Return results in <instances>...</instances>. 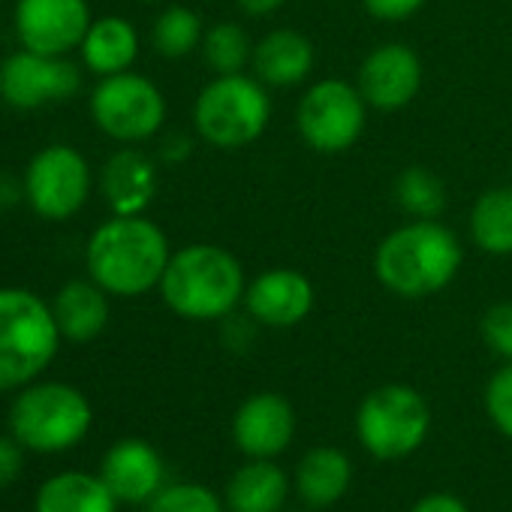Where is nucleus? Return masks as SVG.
<instances>
[{"instance_id": "nucleus-1", "label": "nucleus", "mask_w": 512, "mask_h": 512, "mask_svg": "<svg viewBox=\"0 0 512 512\" xmlns=\"http://www.w3.org/2000/svg\"><path fill=\"white\" fill-rule=\"evenodd\" d=\"M169 238L145 214H112L85 247L88 278L109 296L136 299L160 287L169 266Z\"/></svg>"}, {"instance_id": "nucleus-2", "label": "nucleus", "mask_w": 512, "mask_h": 512, "mask_svg": "<svg viewBox=\"0 0 512 512\" xmlns=\"http://www.w3.org/2000/svg\"><path fill=\"white\" fill-rule=\"evenodd\" d=\"M461 263L458 235L437 220H410L392 229L374 253L377 281L401 299H428L446 290Z\"/></svg>"}, {"instance_id": "nucleus-3", "label": "nucleus", "mask_w": 512, "mask_h": 512, "mask_svg": "<svg viewBox=\"0 0 512 512\" xmlns=\"http://www.w3.org/2000/svg\"><path fill=\"white\" fill-rule=\"evenodd\" d=\"M166 308L193 323H214L235 314L244 302V269L217 244H187L169 256L160 281Z\"/></svg>"}, {"instance_id": "nucleus-4", "label": "nucleus", "mask_w": 512, "mask_h": 512, "mask_svg": "<svg viewBox=\"0 0 512 512\" xmlns=\"http://www.w3.org/2000/svg\"><path fill=\"white\" fill-rule=\"evenodd\" d=\"M61 341L49 302L25 287H0V392L40 380Z\"/></svg>"}, {"instance_id": "nucleus-5", "label": "nucleus", "mask_w": 512, "mask_h": 512, "mask_svg": "<svg viewBox=\"0 0 512 512\" xmlns=\"http://www.w3.org/2000/svg\"><path fill=\"white\" fill-rule=\"evenodd\" d=\"M94 410L85 392L58 380H34L10 407L13 437L40 455H58L88 437Z\"/></svg>"}, {"instance_id": "nucleus-6", "label": "nucleus", "mask_w": 512, "mask_h": 512, "mask_svg": "<svg viewBox=\"0 0 512 512\" xmlns=\"http://www.w3.org/2000/svg\"><path fill=\"white\" fill-rule=\"evenodd\" d=\"M272 118V100L260 79L244 73L214 76L193 103L196 133L223 151L244 148L263 136Z\"/></svg>"}, {"instance_id": "nucleus-7", "label": "nucleus", "mask_w": 512, "mask_h": 512, "mask_svg": "<svg viewBox=\"0 0 512 512\" xmlns=\"http://www.w3.org/2000/svg\"><path fill=\"white\" fill-rule=\"evenodd\" d=\"M431 431V407L422 392L386 383L368 392L356 410V440L377 461H401L422 449Z\"/></svg>"}, {"instance_id": "nucleus-8", "label": "nucleus", "mask_w": 512, "mask_h": 512, "mask_svg": "<svg viewBox=\"0 0 512 512\" xmlns=\"http://www.w3.org/2000/svg\"><path fill=\"white\" fill-rule=\"evenodd\" d=\"M91 118L115 142H145L163 127L166 100L151 79L127 70L97 82L91 91Z\"/></svg>"}, {"instance_id": "nucleus-9", "label": "nucleus", "mask_w": 512, "mask_h": 512, "mask_svg": "<svg viewBox=\"0 0 512 512\" xmlns=\"http://www.w3.org/2000/svg\"><path fill=\"white\" fill-rule=\"evenodd\" d=\"M368 103L356 85L341 79H323L311 85L299 103V136L317 154H341L365 133Z\"/></svg>"}, {"instance_id": "nucleus-10", "label": "nucleus", "mask_w": 512, "mask_h": 512, "mask_svg": "<svg viewBox=\"0 0 512 512\" xmlns=\"http://www.w3.org/2000/svg\"><path fill=\"white\" fill-rule=\"evenodd\" d=\"M22 196L43 220H70L91 196V166L73 145H49L31 157Z\"/></svg>"}, {"instance_id": "nucleus-11", "label": "nucleus", "mask_w": 512, "mask_h": 512, "mask_svg": "<svg viewBox=\"0 0 512 512\" xmlns=\"http://www.w3.org/2000/svg\"><path fill=\"white\" fill-rule=\"evenodd\" d=\"M0 67H4V97L0 100L22 112L67 103L82 88V70L67 55H37L22 49Z\"/></svg>"}, {"instance_id": "nucleus-12", "label": "nucleus", "mask_w": 512, "mask_h": 512, "mask_svg": "<svg viewBox=\"0 0 512 512\" xmlns=\"http://www.w3.org/2000/svg\"><path fill=\"white\" fill-rule=\"evenodd\" d=\"M88 0H16V37L37 55H67L82 46L91 28Z\"/></svg>"}, {"instance_id": "nucleus-13", "label": "nucleus", "mask_w": 512, "mask_h": 512, "mask_svg": "<svg viewBox=\"0 0 512 512\" xmlns=\"http://www.w3.org/2000/svg\"><path fill=\"white\" fill-rule=\"evenodd\" d=\"M296 440V410L278 392L244 398L232 416V443L244 458H278Z\"/></svg>"}, {"instance_id": "nucleus-14", "label": "nucleus", "mask_w": 512, "mask_h": 512, "mask_svg": "<svg viewBox=\"0 0 512 512\" xmlns=\"http://www.w3.org/2000/svg\"><path fill=\"white\" fill-rule=\"evenodd\" d=\"M356 88L371 109L398 112L410 106L422 88V61L404 43H383L362 61Z\"/></svg>"}, {"instance_id": "nucleus-15", "label": "nucleus", "mask_w": 512, "mask_h": 512, "mask_svg": "<svg viewBox=\"0 0 512 512\" xmlns=\"http://www.w3.org/2000/svg\"><path fill=\"white\" fill-rule=\"evenodd\" d=\"M317 293L308 275L299 269H269L253 278L244 290V308L253 323L269 329H293L314 311Z\"/></svg>"}, {"instance_id": "nucleus-16", "label": "nucleus", "mask_w": 512, "mask_h": 512, "mask_svg": "<svg viewBox=\"0 0 512 512\" xmlns=\"http://www.w3.org/2000/svg\"><path fill=\"white\" fill-rule=\"evenodd\" d=\"M100 476L118 497V503H151L166 485L163 455L139 437L118 440L100 461Z\"/></svg>"}, {"instance_id": "nucleus-17", "label": "nucleus", "mask_w": 512, "mask_h": 512, "mask_svg": "<svg viewBox=\"0 0 512 512\" xmlns=\"http://www.w3.org/2000/svg\"><path fill=\"white\" fill-rule=\"evenodd\" d=\"M253 73L269 88H296L302 85L317 64V52L311 40L293 28H281L266 34L253 46Z\"/></svg>"}, {"instance_id": "nucleus-18", "label": "nucleus", "mask_w": 512, "mask_h": 512, "mask_svg": "<svg viewBox=\"0 0 512 512\" xmlns=\"http://www.w3.org/2000/svg\"><path fill=\"white\" fill-rule=\"evenodd\" d=\"M290 476L275 458H247L226 482V512H284Z\"/></svg>"}, {"instance_id": "nucleus-19", "label": "nucleus", "mask_w": 512, "mask_h": 512, "mask_svg": "<svg viewBox=\"0 0 512 512\" xmlns=\"http://www.w3.org/2000/svg\"><path fill=\"white\" fill-rule=\"evenodd\" d=\"M296 494L311 509H329L341 503L353 485V461L347 452L335 446H317L308 449L293 473Z\"/></svg>"}, {"instance_id": "nucleus-20", "label": "nucleus", "mask_w": 512, "mask_h": 512, "mask_svg": "<svg viewBox=\"0 0 512 512\" xmlns=\"http://www.w3.org/2000/svg\"><path fill=\"white\" fill-rule=\"evenodd\" d=\"M100 187L112 214H142L148 202L154 199L157 169L142 151L121 148L106 160Z\"/></svg>"}, {"instance_id": "nucleus-21", "label": "nucleus", "mask_w": 512, "mask_h": 512, "mask_svg": "<svg viewBox=\"0 0 512 512\" xmlns=\"http://www.w3.org/2000/svg\"><path fill=\"white\" fill-rule=\"evenodd\" d=\"M52 314L64 341L88 344L100 338L109 326V293L91 278L70 281L58 290L52 302Z\"/></svg>"}, {"instance_id": "nucleus-22", "label": "nucleus", "mask_w": 512, "mask_h": 512, "mask_svg": "<svg viewBox=\"0 0 512 512\" xmlns=\"http://www.w3.org/2000/svg\"><path fill=\"white\" fill-rule=\"evenodd\" d=\"M34 512H118V497L100 473L64 470L37 488Z\"/></svg>"}, {"instance_id": "nucleus-23", "label": "nucleus", "mask_w": 512, "mask_h": 512, "mask_svg": "<svg viewBox=\"0 0 512 512\" xmlns=\"http://www.w3.org/2000/svg\"><path fill=\"white\" fill-rule=\"evenodd\" d=\"M79 52H82L85 67L91 73H97L100 79L127 73L133 67V61L139 58V34L121 16H103V19L91 22Z\"/></svg>"}, {"instance_id": "nucleus-24", "label": "nucleus", "mask_w": 512, "mask_h": 512, "mask_svg": "<svg viewBox=\"0 0 512 512\" xmlns=\"http://www.w3.org/2000/svg\"><path fill=\"white\" fill-rule=\"evenodd\" d=\"M470 238L491 256H512V187H491L473 202Z\"/></svg>"}, {"instance_id": "nucleus-25", "label": "nucleus", "mask_w": 512, "mask_h": 512, "mask_svg": "<svg viewBox=\"0 0 512 512\" xmlns=\"http://www.w3.org/2000/svg\"><path fill=\"white\" fill-rule=\"evenodd\" d=\"M395 202L413 220H437L446 208V187L431 169L407 166L395 181Z\"/></svg>"}, {"instance_id": "nucleus-26", "label": "nucleus", "mask_w": 512, "mask_h": 512, "mask_svg": "<svg viewBox=\"0 0 512 512\" xmlns=\"http://www.w3.org/2000/svg\"><path fill=\"white\" fill-rule=\"evenodd\" d=\"M202 37V19L187 7H166L151 28L154 52L169 61L187 58L196 46H202Z\"/></svg>"}, {"instance_id": "nucleus-27", "label": "nucleus", "mask_w": 512, "mask_h": 512, "mask_svg": "<svg viewBox=\"0 0 512 512\" xmlns=\"http://www.w3.org/2000/svg\"><path fill=\"white\" fill-rule=\"evenodd\" d=\"M202 58H205V64H208V70L214 76H232V73H241L250 64L253 46H250V37L244 34L241 25L220 22V25L205 31Z\"/></svg>"}, {"instance_id": "nucleus-28", "label": "nucleus", "mask_w": 512, "mask_h": 512, "mask_svg": "<svg viewBox=\"0 0 512 512\" xmlns=\"http://www.w3.org/2000/svg\"><path fill=\"white\" fill-rule=\"evenodd\" d=\"M148 512H226V503L202 482H172L154 494Z\"/></svg>"}, {"instance_id": "nucleus-29", "label": "nucleus", "mask_w": 512, "mask_h": 512, "mask_svg": "<svg viewBox=\"0 0 512 512\" xmlns=\"http://www.w3.org/2000/svg\"><path fill=\"white\" fill-rule=\"evenodd\" d=\"M485 413L491 425L512 440V362H503L485 386Z\"/></svg>"}, {"instance_id": "nucleus-30", "label": "nucleus", "mask_w": 512, "mask_h": 512, "mask_svg": "<svg viewBox=\"0 0 512 512\" xmlns=\"http://www.w3.org/2000/svg\"><path fill=\"white\" fill-rule=\"evenodd\" d=\"M482 341L494 356L512 362V302H497L482 314Z\"/></svg>"}, {"instance_id": "nucleus-31", "label": "nucleus", "mask_w": 512, "mask_h": 512, "mask_svg": "<svg viewBox=\"0 0 512 512\" xmlns=\"http://www.w3.org/2000/svg\"><path fill=\"white\" fill-rule=\"evenodd\" d=\"M25 467V446L16 437H0V488H10Z\"/></svg>"}, {"instance_id": "nucleus-32", "label": "nucleus", "mask_w": 512, "mask_h": 512, "mask_svg": "<svg viewBox=\"0 0 512 512\" xmlns=\"http://www.w3.org/2000/svg\"><path fill=\"white\" fill-rule=\"evenodd\" d=\"M362 4L380 22H404L422 10L425 0H362Z\"/></svg>"}, {"instance_id": "nucleus-33", "label": "nucleus", "mask_w": 512, "mask_h": 512, "mask_svg": "<svg viewBox=\"0 0 512 512\" xmlns=\"http://www.w3.org/2000/svg\"><path fill=\"white\" fill-rule=\"evenodd\" d=\"M410 512H470V506L452 491H431V494L419 497L410 506Z\"/></svg>"}, {"instance_id": "nucleus-34", "label": "nucleus", "mask_w": 512, "mask_h": 512, "mask_svg": "<svg viewBox=\"0 0 512 512\" xmlns=\"http://www.w3.org/2000/svg\"><path fill=\"white\" fill-rule=\"evenodd\" d=\"M235 4H238V10H241V13L260 19V16H272V13H278V10L287 4V0H235Z\"/></svg>"}, {"instance_id": "nucleus-35", "label": "nucleus", "mask_w": 512, "mask_h": 512, "mask_svg": "<svg viewBox=\"0 0 512 512\" xmlns=\"http://www.w3.org/2000/svg\"><path fill=\"white\" fill-rule=\"evenodd\" d=\"M187 154H190V139L172 136V139L163 142V157H166V160H184Z\"/></svg>"}, {"instance_id": "nucleus-36", "label": "nucleus", "mask_w": 512, "mask_h": 512, "mask_svg": "<svg viewBox=\"0 0 512 512\" xmlns=\"http://www.w3.org/2000/svg\"><path fill=\"white\" fill-rule=\"evenodd\" d=\"M0 97H4V67H0Z\"/></svg>"}, {"instance_id": "nucleus-37", "label": "nucleus", "mask_w": 512, "mask_h": 512, "mask_svg": "<svg viewBox=\"0 0 512 512\" xmlns=\"http://www.w3.org/2000/svg\"><path fill=\"white\" fill-rule=\"evenodd\" d=\"M145 4H160V0H145Z\"/></svg>"}]
</instances>
